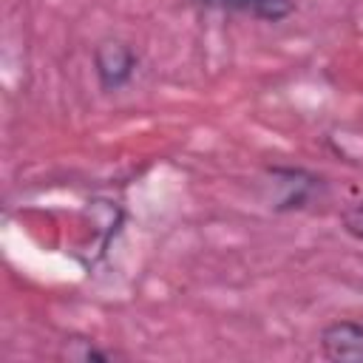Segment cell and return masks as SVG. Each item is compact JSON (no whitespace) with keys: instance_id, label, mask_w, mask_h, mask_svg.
Masks as SVG:
<instances>
[{"instance_id":"cell-1","label":"cell","mask_w":363,"mask_h":363,"mask_svg":"<svg viewBox=\"0 0 363 363\" xmlns=\"http://www.w3.org/2000/svg\"><path fill=\"white\" fill-rule=\"evenodd\" d=\"M94 74H96V82L102 91H122L125 85L133 82L136 77V68H139V54L130 43L125 40H116V37H108V40H99L94 45Z\"/></svg>"},{"instance_id":"cell-2","label":"cell","mask_w":363,"mask_h":363,"mask_svg":"<svg viewBox=\"0 0 363 363\" xmlns=\"http://www.w3.org/2000/svg\"><path fill=\"white\" fill-rule=\"evenodd\" d=\"M272 184L281 190L275 199V210H301L306 207V201L315 199V193L320 190V176L306 170V167H292V164H272L267 167Z\"/></svg>"},{"instance_id":"cell-3","label":"cell","mask_w":363,"mask_h":363,"mask_svg":"<svg viewBox=\"0 0 363 363\" xmlns=\"http://www.w3.org/2000/svg\"><path fill=\"white\" fill-rule=\"evenodd\" d=\"M320 352L326 360L363 363V320H332L320 329Z\"/></svg>"},{"instance_id":"cell-4","label":"cell","mask_w":363,"mask_h":363,"mask_svg":"<svg viewBox=\"0 0 363 363\" xmlns=\"http://www.w3.org/2000/svg\"><path fill=\"white\" fill-rule=\"evenodd\" d=\"M207 9H221V11H241L255 20L278 23L286 20L295 11V0H199Z\"/></svg>"},{"instance_id":"cell-5","label":"cell","mask_w":363,"mask_h":363,"mask_svg":"<svg viewBox=\"0 0 363 363\" xmlns=\"http://www.w3.org/2000/svg\"><path fill=\"white\" fill-rule=\"evenodd\" d=\"M340 221H343V230H346L354 241H360V244H363V201H357V204L346 207V210H343V216H340Z\"/></svg>"},{"instance_id":"cell-6","label":"cell","mask_w":363,"mask_h":363,"mask_svg":"<svg viewBox=\"0 0 363 363\" xmlns=\"http://www.w3.org/2000/svg\"><path fill=\"white\" fill-rule=\"evenodd\" d=\"M82 343V349L79 352H65L68 357H77V360H113V357H119V352H111V349H96V346H91L88 340H79Z\"/></svg>"}]
</instances>
